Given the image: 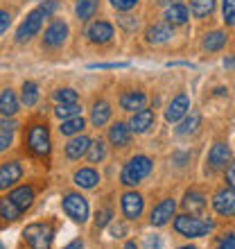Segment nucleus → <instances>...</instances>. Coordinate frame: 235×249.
I'll return each mask as SVG.
<instances>
[{
  "mask_svg": "<svg viewBox=\"0 0 235 249\" xmlns=\"http://www.w3.org/2000/svg\"><path fill=\"white\" fill-rule=\"evenodd\" d=\"M98 7H100V0H77V18L79 20H91L95 14H98Z\"/></svg>",
  "mask_w": 235,
  "mask_h": 249,
  "instance_id": "26",
  "label": "nucleus"
},
{
  "mask_svg": "<svg viewBox=\"0 0 235 249\" xmlns=\"http://www.w3.org/2000/svg\"><path fill=\"white\" fill-rule=\"evenodd\" d=\"M0 249H5V247H2V243H0Z\"/></svg>",
  "mask_w": 235,
  "mask_h": 249,
  "instance_id": "50",
  "label": "nucleus"
},
{
  "mask_svg": "<svg viewBox=\"0 0 235 249\" xmlns=\"http://www.w3.org/2000/svg\"><path fill=\"white\" fill-rule=\"evenodd\" d=\"M179 249H197V247H192V245H185V247H179Z\"/></svg>",
  "mask_w": 235,
  "mask_h": 249,
  "instance_id": "49",
  "label": "nucleus"
},
{
  "mask_svg": "<svg viewBox=\"0 0 235 249\" xmlns=\"http://www.w3.org/2000/svg\"><path fill=\"white\" fill-rule=\"evenodd\" d=\"M109 222H111V209L98 211V220H95V227H98V229H102V227H106Z\"/></svg>",
  "mask_w": 235,
  "mask_h": 249,
  "instance_id": "37",
  "label": "nucleus"
},
{
  "mask_svg": "<svg viewBox=\"0 0 235 249\" xmlns=\"http://www.w3.org/2000/svg\"><path fill=\"white\" fill-rule=\"evenodd\" d=\"M88 145H91V138L86 136H75L70 138V143L66 145V157L68 159H82L86 154V150H88Z\"/></svg>",
  "mask_w": 235,
  "mask_h": 249,
  "instance_id": "21",
  "label": "nucleus"
},
{
  "mask_svg": "<svg viewBox=\"0 0 235 249\" xmlns=\"http://www.w3.org/2000/svg\"><path fill=\"white\" fill-rule=\"evenodd\" d=\"M145 249H161V238L154 236V233L147 236L145 238Z\"/></svg>",
  "mask_w": 235,
  "mask_h": 249,
  "instance_id": "40",
  "label": "nucleus"
},
{
  "mask_svg": "<svg viewBox=\"0 0 235 249\" xmlns=\"http://www.w3.org/2000/svg\"><path fill=\"white\" fill-rule=\"evenodd\" d=\"M226 179H229V188H233V184H235V168H233V165H229V172H226Z\"/></svg>",
  "mask_w": 235,
  "mask_h": 249,
  "instance_id": "46",
  "label": "nucleus"
},
{
  "mask_svg": "<svg viewBox=\"0 0 235 249\" xmlns=\"http://www.w3.org/2000/svg\"><path fill=\"white\" fill-rule=\"evenodd\" d=\"M215 9V0H190V12L195 18H206Z\"/></svg>",
  "mask_w": 235,
  "mask_h": 249,
  "instance_id": "28",
  "label": "nucleus"
},
{
  "mask_svg": "<svg viewBox=\"0 0 235 249\" xmlns=\"http://www.w3.org/2000/svg\"><path fill=\"white\" fill-rule=\"evenodd\" d=\"M9 199H12L16 206H18V211L23 213V211H27L30 206H32L34 202V188L32 186H20V188L12 190L9 193Z\"/></svg>",
  "mask_w": 235,
  "mask_h": 249,
  "instance_id": "17",
  "label": "nucleus"
},
{
  "mask_svg": "<svg viewBox=\"0 0 235 249\" xmlns=\"http://www.w3.org/2000/svg\"><path fill=\"white\" fill-rule=\"evenodd\" d=\"M9 145H12V134H2L0 131V152H5Z\"/></svg>",
  "mask_w": 235,
  "mask_h": 249,
  "instance_id": "43",
  "label": "nucleus"
},
{
  "mask_svg": "<svg viewBox=\"0 0 235 249\" xmlns=\"http://www.w3.org/2000/svg\"><path fill=\"white\" fill-rule=\"evenodd\" d=\"M23 240L32 249H50L54 240V227L50 222H34L23 229Z\"/></svg>",
  "mask_w": 235,
  "mask_h": 249,
  "instance_id": "2",
  "label": "nucleus"
},
{
  "mask_svg": "<svg viewBox=\"0 0 235 249\" xmlns=\"http://www.w3.org/2000/svg\"><path fill=\"white\" fill-rule=\"evenodd\" d=\"M50 129H48V124H32L25 134V150L36 159H46L50 154Z\"/></svg>",
  "mask_w": 235,
  "mask_h": 249,
  "instance_id": "1",
  "label": "nucleus"
},
{
  "mask_svg": "<svg viewBox=\"0 0 235 249\" xmlns=\"http://www.w3.org/2000/svg\"><path fill=\"white\" fill-rule=\"evenodd\" d=\"M23 177V168L16 161H9V163L0 165V190H7L9 186H14L16 181H20Z\"/></svg>",
  "mask_w": 235,
  "mask_h": 249,
  "instance_id": "13",
  "label": "nucleus"
},
{
  "mask_svg": "<svg viewBox=\"0 0 235 249\" xmlns=\"http://www.w3.org/2000/svg\"><path fill=\"white\" fill-rule=\"evenodd\" d=\"M64 249H84V243H82V240H72V243L66 245Z\"/></svg>",
  "mask_w": 235,
  "mask_h": 249,
  "instance_id": "47",
  "label": "nucleus"
},
{
  "mask_svg": "<svg viewBox=\"0 0 235 249\" xmlns=\"http://www.w3.org/2000/svg\"><path fill=\"white\" fill-rule=\"evenodd\" d=\"M109 120H111V105L104 102V100L95 102L91 109V123L95 124V127H104Z\"/></svg>",
  "mask_w": 235,
  "mask_h": 249,
  "instance_id": "20",
  "label": "nucleus"
},
{
  "mask_svg": "<svg viewBox=\"0 0 235 249\" xmlns=\"http://www.w3.org/2000/svg\"><path fill=\"white\" fill-rule=\"evenodd\" d=\"M16 111H18V98L12 89H5L0 93V113L2 116H16Z\"/></svg>",
  "mask_w": 235,
  "mask_h": 249,
  "instance_id": "23",
  "label": "nucleus"
},
{
  "mask_svg": "<svg viewBox=\"0 0 235 249\" xmlns=\"http://www.w3.org/2000/svg\"><path fill=\"white\" fill-rule=\"evenodd\" d=\"M68 39V25L64 20H52V25L46 30V36H43V46L46 48H61Z\"/></svg>",
  "mask_w": 235,
  "mask_h": 249,
  "instance_id": "8",
  "label": "nucleus"
},
{
  "mask_svg": "<svg viewBox=\"0 0 235 249\" xmlns=\"http://www.w3.org/2000/svg\"><path fill=\"white\" fill-rule=\"evenodd\" d=\"M151 159L150 157H134V159H129V163L122 168V184L124 186H136V184H140L147 175L151 172Z\"/></svg>",
  "mask_w": 235,
  "mask_h": 249,
  "instance_id": "3",
  "label": "nucleus"
},
{
  "mask_svg": "<svg viewBox=\"0 0 235 249\" xmlns=\"http://www.w3.org/2000/svg\"><path fill=\"white\" fill-rule=\"evenodd\" d=\"M100 181V175L93 168H82V170L75 172V184L79 188H95Z\"/></svg>",
  "mask_w": 235,
  "mask_h": 249,
  "instance_id": "24",
  "label": "nucleus"
},
{
  "mask_svg": "<svg viewBox=\"0 0 235 249\" xmlns=\"http://www.w3.org/2000/svg\"><path fill=\"white\" fill-rule=\"evenodd\" d=\"M213 206H215V211L219 213V215H226L231 217L235 211V195H233V188H222L219 193L215 195V199H213Z\"/></svg>",
  "mask_w": 235,
  "mask_h": 249,
  "instance_id": "12",
  "label": "nucleus"
},
{
  "mask_svg": "<svg viewBox=\"0 0 235 249\" xmlns=\"http://www.w3.org/2000/svg\"><path fill=\"white\" fill-rule=\"evenodd\" d=\"M188 111H190V98L185 93H181V95H176L170 102V107L165 109V120H168V123H179Z\"/></svg>",
  "mask_w": 235,
  "mask_h": 249,
  "instance_id": "11",
  "label": "nucleus"
},
{
  "mask_svg": "<svg viewBox=\"0 0 235 249\" xmlns=\"http://www.w3.org/2000/svg\"><path fill=\"white\" fill-rule=\"evenodd\" d=\"M41 9H43V14H46V16H50V14L57 9V2H54V0H46V5H41Z\"/></svg>",
  "mask_w": 235,
  "mask_h": 249,
  "instance_id": "45",
  "label": "nucleus"
},
{
  "mask_svg": "<svg viewBox=\"0 0 235 249\" xmlns=\"http://www.w3.org/2000/svg\"><path fill=\"white\" fill-rule=\"evenodd\" d=\"M172 39V25L170 23H156V25H151L147 30V43H165V41Z\"/></svg>",
  "mask_w": 235,
  "mask_h": 249,
  "instance_id": "19",
  "label": "nucleus"
},
{
  "mask_svg": "<svg viewBox=\"0 0 235 249\" xmlns=\"http://www.w3.org/2000/svg\"><path fill=\"white\" fill-rule=\"evenodd\" d=\"M154 120H156V116H154V111H151V109H140V111H134L131 123H129V129L136 131V134H145V131L154 124Z\"/></svg>",
  "mask_w": 235,
  "mask_h": 249,
  "instance_id": "15",
  "label": "nucleus"
},
{
  "mask_svg": "<svg viewBox=\"0 0 235 249\" xmlns=\"http://www.w3.org/2000/svg\"><path fill=\"white\" fill-rule=\"evenodd\" d=\"M0 217H2L5 222H14V220L20 217L18 206H16L9 197H0Z\"/></svg>",
  "mask_w": 235,
  "mask_h": 249,
  "instance_id": "29",
  "label": "nucleus"
},
{
  "mask_svg": "<svg viewBox=\"0 0 235 249\" xmlns=\"http://www.w3.org/2000/svg\"><path fill=\"white\" fill-rule=\"evenodd\" d=\"M131 18H134V16H122V18H120V23H122L127 30H136V27H138V20H131Z\"/></svg>",
  "mask_w": 235,
  "mask_h": 249,
  "instance_id": "44",
  "label": "nucleus"
},
{
  "mask_svg": "<svg viewBox=\"0 0 235 249\" xmlns=\"http://www.w3.org/2000/svg\"><path fill=\"white\" fill-rule=\"evenodd\" d=\"M165 18H168V23H170L172 27L174 25H185L190 18V12L185 5H179V2H174V5L168 7V12H165Z\"/></svg>",
  "mask_w": 235,
  "mask_h": 249,
  "instance_id": "22",
  "label": "nucleus"
},
{
  "mask_svg": "<svg viewBox=\"0 0 235 249\" xmlns=\"http://www.w3.org/2000/svg\"><path fill=\"white\" fill-rule=\"evenodd\" d=\"M86 36H88L91 43L104 46V43H109V41L113 39V25L106 23V20H98V23H93V25L86 30Z\"/></svg>",
  "mask_w": 235,
  "mask_h": 249,
  "instance_id": "9",
  "label": "nucleus"
},
{
  "mask_svg": "<svg viewBox=\"0 0 235 249\" xmlns=\"http://www.w3.org/2000/svg\"><path fill=\"white\" fill-rule=\"evenodd\" d=\"M174 229L185 238H201L206 236L210 229H213V222H206V220H199L192 213L190 215H176L174 220Z\"/></svg>",
  "mask_w": 235,
  "mask_h": 249,
  "instance_id": "4",
  "label": "nucleus"
},
{
  "mask_svg": "<svg viewBox=\"0 0 235 249\" xmlns=\"http://www.w3.org/2000/svg\"><path fill=\"white\" fill-rule=\"evenodd\" d=\"M9 23H12V16H9V12L0 9V34H2L7 27H9Z\"/></svg>",
  "mask_w": 235,
  "mask_h": 249,
  "instance_id": "41",
  "label": "nucleus"
},
{
  "mask_svg": "<svg viewBox=\"0 0 235 249\" xmlns=\"http://www.w3.org/2000/svg\"><path fill=\"white\" fill-rule=\"evenodd\" d=\"M61 206H64L66 215L72 217L75 222H86L88 220V202L79 193H66L64 199H61Z\"/></svg>",
  "mask_w": 235,
  "mask_h": 249,
  "instance_id": "5",
  "label": "nucleus"
},
{
  "mask_svg": "<svg viewBox=\"0 0 235 249\" xmlns=\"http://www.w3.org/2000/svg\"><path fill=\"white\" fill-rule=\"evenodd\" d=\"M224 23L226 25L235 23V0H224Z\"/></svg>",
  "mask_w": 235,
  "mask_h": 249,
  "instance_id": "36",
  "label": "nucleus"
},
{
  "mask_svg": "<svg viewBox=\"0 0 235 249\" xmlns=\"http://www.w3.org/2000/svg\"><path fill=\"white\" fill-rule=\"evenodd\" d=\"M226 46V34L224 32H210L206 34V39H203V48L208 50V53H217V50H222Z\"/></svg>",
  "mask_w": 235,
  "mask_h": 249,
  "instance_id": "31",
  "label": "nucleus"
},
{
  "mask_svg": "<svg viewBox=\"0 0 235 249\" xmlns=\"http://www.w3.org/2000/svg\"><path fill=\"white\" fill-rule=\"evenodd\" d=\"M43 18H48L46 14H43V9H34V12L27 14V18L20 23V27L16 30V41L18 43H25V41H30L32 36H36L41 30V25H43Z\"/></svg>",
  "mask_w": 235,
  "mask_h": 249,
  "instance_id": "6",
  "label": "nucleus"
},
{
  "mask_svg": "<svg viewBox=\"0 0 235 249\" xmlns=\"http://www.w3.org/2000/svg\"><path fill=\"white\" fill-rule=\"evenodd\" d=\"M185 116H188V113H185ZM199 123H201V116H199V111H192L188 118L181 123V127L176 129V134H179V136H190V134H195V131H197Z\"/></svg>",
  "mask_w": 235,
  "mask_h": 249,
  "instance_id": "30",
  "label": "nucleus"
},
{
  "mask_svg": "<svg viewBox=\"0 0 235 249\" xmlns=\"http://www.w3.org/2000/svg\"><path fill=\"white\" fill-rule=\"evenodd\" d=\"M143 209H145V199L140 193L136 190H129L122 195V213L127 220H138L143 215Z\"/></svg>",
  "mask_w": 235,
  "mask_h": 249,
  "instance_id": "7",
  "label": "nucleus"
},
{
  "mask_svg": "<svg viewBox=\"0 0 235 249\" xmlns=\"http://www.w3.org/2000/svg\"><path fill=\"white\" fill-rule=\"evenodd\" d=\"M111 5L118 12H129V9H134L138 5V0H111Z\"/></svg>",
  "mask_w": 235,
  "mask_h": 249,
  "instance_id": "38",
  "label": "nucleus"
},
{
  "mask_svg": "<svg viewBox=\"0 0 235 249\" xmlns=\"http://www.w3.org/2000/svg\"><path fill=\"white\" fill-rule=\"evenodd\" d=\"M231 161V150L226 143H215L213 150L208 152V165L213 170H219V168H226Z\"/></svg>",
  "mask_w": 235,
  "mask_h": 249,
  "instance_id": "14",
  "label": "nucleus"
},
{
  "mask_svg": "<svg viewBox=\"0 0 235 249\" xmlns=\"http://www.w3.org/2000/svg\"><path fill=\"white\" fill-rule=\"evenodd\" d=\"M183 206H185L190 213H201V211L206 209V197H203L199 190H190V193H185Z\"/></svg>",
  "mask_w": 235,
  "mask_h": 249,
  "instance_id": "25",
  "label": "nucleus"
},
{
  "mask_svg": "<svg viewBox=\"0 0 235 249\" xmlns=\"http://www.w3.org/2000/svg\"><path fill=\"white\" fill-rule=\"evenodd\" d=\"M86 127L84 118L82 116H72V118H66L61 120V127H59V131L64 134V136H75V134H82V129Z\"/></svg>",
  "mask_w": 235,
  "mask_h": 249,
  "instance_id": "27",
  "label": "nucleus"
},
{
  "mask_svg": "<svg viewBox=\"0 0 235 249\" xmlns=\"http://www.w3.org/2000/svg\"><path fill=\"white\" fill-rule=\"evenodd\" d=\"M16 127H18V124H16L14 116H5V118L0 120V129H2V134H14Z\"/></svg>",
  "mask_w": 235,
  "mask_h": 249,
  "instance_id": "39",
  "label": "nucleus"
},
{
  "mask_svg": "<svg viewBox=\"0 0 235 249\" xmlns=\"http://www.w3.org/2000/svg\"><path fill=\"white\" fill-rule=\"evenodd\" d=\"M86 157H88L91 163H102L106 157V145L102 141H91L88 150H86Z\"/></svg>",
  "mask_w": 235,
  "mask_h": 249,
  "instance_id": "32",
  "label": "nucleus"
},
{
  "mask_svg": "<svg viewBox=\"0 0 235 249\" xmlns=\"http://www.w3.org/2000/svg\"><path fill=\"white\" fill-rule=\"evenodd\" d=\"M20 100H23V105L34 107L39 102V86L34 84V82H25L23 84V93H20Z\"/></svg>",
  "mask_w": 235,
  "mask_h": 249,
  "instance_id": "33",
  "label": "nucleus"
},
{
  "mask_svg": "<svg viewBox=\"0 0 235 249\" xmlns=\"http://www.w3.org/2000/svg\"><path fill=\"white\" fill-rule=\"evenodd\" d=\"M174 211H176V202H174V199H163L158 206H154L150 222L154 224V227H163V224H168L172 217H174Z\"/></svg>",
  "mask_w": 235,
  "mask_h": 249,
  "instance_id": "10",
  "label": "nucleus"
},
{
  "mask_svg": "<svg viewBox=\"0 0 235 249\" xmlns=\"http://www.w3.org/2000/svg\"><path fill=\"white\" fill-rule=\"evenodd\" d=\"M54 98H57V102H61V105H66V102H77V91H72V89H59V91L54 93Z\"/></svg>",
  "mask_w": 235,
  "mask_h": 249,
  "instance_id": "35",
  "label": "nucleus"
},
{
  "mask_svg": "<svg viewBox=\"0 0 235 249\" xmlns=\"http://www.w3.org/2000/svg\"><path fill=\"white\" fill-rule=\"evenodd\" d=\"M109 141H111V145H116V147H127V145L131 143V129H129V124L116 123L111 129H109Z\"/></svg>",
  "mask_w": 235,
  "mask_h": 249,
  "instance_id": "18",
  "label": "nucleus"
},
{
  "mask_svg": "<svg viewBox=\"0 0 235 249\" xmlns=\"http://www.w3.org/2000/svg\"><path fill=\"white\" fill-rule=\"evenodd\" d=\"M122 249H138V247H136V243H131V240H129V243L124 245V247H122Z\"/></svg>",
  "mask_w": 235,
  "mask_h": 249,
  "instance_id": "48",
  "label": "nucleus"
},
{
  "mask_svg": "<svg viewBox=\"0 0 235 249\" xmlns=\"http://www.w3.org/2000/svg\"><path fill=\"white\" fill-rule=\"evenodd\" d=\"M217 249H235V238H233V233H229V236L224 238Z\"/></svg>",
  "mask_w": 235,
  "mask_h": 249,
  "instance_id": "42",
  "label": "nucleus"
},
{
  "mask_svg": "<svg viewBox=\"0 0 235 249\" xmlns=\"http://www.w3.org/2000/svg\"><path fill=\"white\" fill-rule=\"evenodd\" d=\"M145 105H147V95L143 91H127L120 98V107L124 111H140L145 109Z\"/></svg>",
  "mask_w": 235,
  "mask_h": 249,
  "instance_id": "16",
  "label": "nucleus"
},
{
  "mask_svg": "<svg viewBox=\"0 0 235 249\" xmlns=\"http://www.w3.org/2000/svg\"><path fill=\"white\" fill-rule=\"evenodd\" d=\"M54 113H57L61 120H66V118H72V116H79V113H82V107H79L77 102H66V105L59 102Z\"/></svg>",
  "mask_w": 235,
  "mask_h": 249,
  "instance_id": "34",
  "label": "nucleus"
}]
</instances>
